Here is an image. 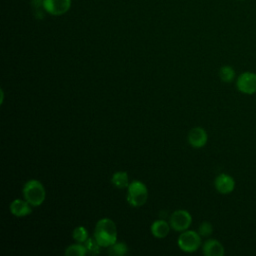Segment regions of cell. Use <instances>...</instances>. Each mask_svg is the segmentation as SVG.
I'll list each match as a JSON object with an SVG mask.
<instances>
[{"mask_svg":"<svg viewBox=\"0 0 256 256\" xmlns=\"http://www.w3.org/2000/svg\"><path fill=\"white\" fill-rule=\"evenodd\" d=\"M94 238L101 247L108 248L117 242L118 233L115 222L109 218H103L96 224Z\"/></svg>","mask_w":256,"mask_h":256,"instance_id":"obj_1","label":"cell"},{"mask_svg":"<svg viewBox=\"0 0 256 256\" xmlns=\"http://www.w3.org/2000/svg\"><path fill=\"white\" fill-rule=\"evenodd\" d=\"M24 199L32 206H41L46 199V190L43 184L36 179L27 181L23 187Z\"/></svg>","mask_w":256,"mask_h":256,"instance_id":"obj_2","label":"cell"},{"mask_svg":"<svg viewBox=\"0 0 256 256\" xmlns=\"http://www.w3.org/2000/svg\"><path fill=\"white\" fill-rule=\"evenodd\" d=\"M127 189V202L132 207L138 208L147 202L148 189L142 181L135 180L131 182Z\"/></svg>","mask_w":256,"mask_h":256,"instance_id":"obj_3","label":"cell"},{"mask_svg":"<svg viewBox=\"0 0 256 256\" xmlns=\"http://www.w3.org/2000/svg\"><path fill=\"white\" fill-rule=\"evenodd\" d=\"M201 244V236L196 231L186 230L182 232L178 238L179 248L186 253L196 252L200 248Z\"/></svg>","mask_w":256,"mask_h":256,"instance_id":"obj_4","label":"cell"},{"mask_svg":"<svg viewBox=\"0 0 256 256\" xmlns=\"http://www.w3.org/2000/svg\"><path fill=\"white\" fill-rule=\"evenodd\" d=\"M236 88L245 95L256 94V73L247 71L240 74L236 79Z\"/></svg>","mask_w":256,"mask_h":256,"instance_id":"obj_5","label":"cell"},{"mask_svg":"<svg viewBox=\"0 0 256 256\" xmlns=\"http://www.w3.org/2000/svg\"><path fill=\"white\" fill-rule=\"evenodd\" d=\"M192 216L186 210H177L172 213L170 217V226L174 231L184 232L192 224Z\"/></svg>","mask_w":256,"mask_h":256,"instance_id":"obj_6","label":"cell"},{"mask_svg":"<svg viewBox=\"0 0 256 256\" xmlns=\"http://www.w3.org/2000/svg\"><path fill=\"white\" fill-rule=\"evenodd\" d=\"M72 6V0H43L44 11L52 16L66 14Z\"/></svg>","mask_w":256,"mask_h":256,"instance_id":"obj_7","label":"cell"},{"mask_svg":"<svg viewBox=\"0 0 256 256\" xmlns=\"http://www.w3.org/2000/svg\"><path fill=\"white\" fill-rule=\"evenodd\" d=\"M214 186L218 193L222 195H228L235 190L236 182L231 175L226 173H221L215 178Z\"/></svg>","mask_w":256,"mask_h":256,"instance_id":"obj_8","label":"cell"},{"mask_svg":"<svg viewBox=\"0 0 256 256\" xmlns=\"http://www.w3.org/2000/svg\"><path fill=\"white\" fill-rule=\"evenodd\" d=\"M188 142L193 148H203L208 142V134L202 127H195L188 134Z\"/></svg>","mask_w":256,"mask_h":256,"instance_id":"obj_9","label":"cell"},{"mask_svg":"<svg viewBox=\"0 0 256 256\" xmlns=\"http://www.w3.org/2000/svg\"><path fill=\"white\" fill-rule=\"evenodd\" d=\"M10 211L15 217L23 218L32 213V206L26 200L16 199L10 204Z\"/></svg>","mask_w":256,"mask_h":256,"instance_id":"obj_10","label":"cell"},{"mask_svg":"<svg viewBox=\"0 0 256 256\" xmlns=\"http://www.w3.org/2000/svg\"><path fill=\"white\" fill-rule=\"evenodd\" d=\"M202 250L206 256H223L225 254L224 246L216 239H208L203 244Z\"/></svg>","mask_w":256,"mask_h":256,"instance_id":"obj_11","label":"cell"},{"mask_svg":"<svg viewBox=\"0 0 256 256\" xmlns=\"http://www.w3.org/2000/svg\"><path fill=\"white\" fill-rule=\"evenodd\" d=\"M170 223L165 220H157L151 225V233L158 239H163L168 236L170 232Z\"/></svg>","mask_w":256,"mask_h":256,"instance_id":"obj_12","label":"cell"},{"mask_svg":"<svg viewBox=\"0 0 256 256\" xmlns=\"http://www.w3.org/2000/svg\"><path fill=\"white\" fill-rule=\"evenodd\" d=\"M111 182L118 189L128 188V186L130 184L128 173L125 171H118V172L114 173L111 178Z\"/></svg>","mask_w":256,"mask_h":256,"instance_id":"obj_13","label":"cell"},{"mask_svg":"<svg viewBox=\"0 0 256 256\" xmlns=\"http://www.w3.org/2000/svg\"><path fill=\"white\" fill-rule=\"evenodd\" d=\"M219 77L224 83H232L236 78V72L233 67L225 65L220 68Z\"/></svg>","mask_w":256,"mask_h":256,"instance_id":"obj_14","label":"cell"},{"mask_svg":"<svg viewBox=\"0 0 256 256\" xmlns=\"http://www.w3.org/2000/svg\"><path fill=\"white\" fill-rule=\"evenodd\" d=\"M86 253H87L86 247L84 246V244H81V243L70 245L65 250L66 256H85Z\"/></svg>","mask_w":256,"mask_h":256,"instance_id":"obj_15","label":"cell"},{"mask_svg":"<svg viewBox=\"0 0 256 256\" xmlns=\"http://www.w3.org/2000/svg\"><path fill=\"white\" fill-rule=\"evenodd\" d=\"M72 236H73V239L77 242V243H81V244H84L88 238H89V234H88V231L85 227L83 226H78L74 229L73 233H72Z\"/></svg>","mask_w":256,"mask_h":256,"instance_id":"obj_16","label":"cell"},{"mask_svg":"<svg viewBox=\"0 0 256 256\" xmlns=\"http://www.w3.org/2000/svg\"><path fill=\"white\" fill-rule=\"evenodd\" d=\"M128 252V246L123 242H116L112 246L108 247V253L110 255L123 256Z\"/></svg>","mask_w":256,"mask_h":256,"instance_id":"obj_17","label":"cell"},{"mask_svg":"<svg viewBox=\"0 0 256 256\" xmlns=\"http://www.w3.org/2000/svg\"><path fill=\"white\" fill-rule=\"evenodd\" d=\"M84 246L86 247L87 253H89L91 255L100 254L101 248H102L95 238H88V240L84 243Z\"/></svg>","mask_w":256,"mask_h":256,"instance_id":"obj_18","label":"cell"},{"mask_svg":"<svg viewBox=\"0 0 256 256\" xmlns=\"http://www.w3.org/2000/svg\"><path fill=\"white\" fill-rule=\"evenodd\" d=\"M198 233L200 234L201 237H204V238H207V237L211 236L212 233H213V226H212V224L210 222H208V221H204L199 226Z\"/></svg>","mask_w":256,"mask_h":256,"instance_id":"obj_19","label":"cell"},{"mask_svg":"<svg viewBox=\"0 0 256 256\" xmlns=\"http://www.w3.org/2000/svg\"><path fill=\"white\" fill-rule=\"evenodd\" d=\"M3 99H4V93H3V90L1 89V104L3 103Z\"/></svg>","mask_w":256,"mask_h":256,"instance_id":"obj_20","label":"cell"},{"mask_svg":"<svg viewBox=\"0 0 256 256\" xmlns=\"http://www.w3.org/2000/svg\"><path fill=\"white\" fill-rule=\"evenodd\" d=\"M238 1H245V0H238Z\"/></svg>","mask_w":256,"mask_h":256,"instance_id":"obj_21","label":"cell"}]
</instances>
